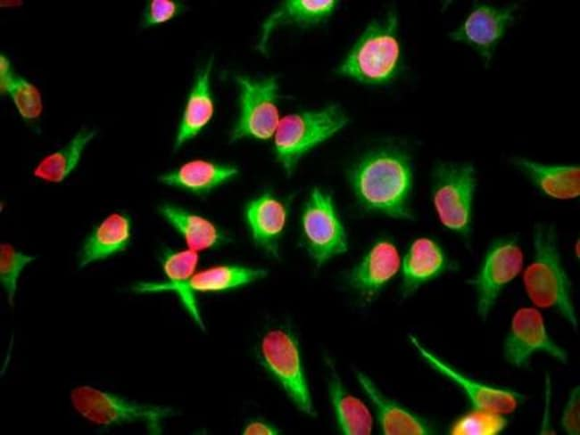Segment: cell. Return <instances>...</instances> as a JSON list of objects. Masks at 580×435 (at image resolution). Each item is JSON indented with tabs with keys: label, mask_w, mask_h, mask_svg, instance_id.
Listing matches in <instances>:
<instances>
[{
	"label": "cell",
	"mask_w": 580,
	"mask_h": 435,
	"mask_svg": "<svg viewBox=\"0 0 580 435\" xmlns=\"http://www.w3.org/2000/svg\"><path fill=\"white\" fill-rule=\"evenodd\" d=\"M130 217L114 211L102 219L84 240L78 257V266L83 268L125 250L131 240Z\"/></svg>",
	"instance_id": "cell-19"
},
{
	"label": "cell",
	"mask_w": 580,
	"mask_h": 435,
	"mask_svg": "<svg viewBox=\"0 0 580 435\" xmlns=\"http://www.w3.org/2000/svg\"><path fill=\"white\" fill-rule=\"evenodd\" d=\"M70 398L79 414L104 428L140 422L149 432L160 434L162 422L173 414L169 406L138 403L89 385L73 388Z\"/></svg>",
	"instance_id": "cell-7"
},
{
	"label": "cell",
	"mask_w": 580,
	"mask_h": 435,
	"mask_svg": "<svg viewBox=\"0 0 580 435\" xmlns=\"http://www.w3.org/2000/svg\"><path fill=\"white\" fill-rule=\"evenodd\" d=\"M0 90L12 99L22 119L37 120L43 112L42 95L39 89L23 77L13 72L10 60L0 56Z\"/></svg>",
	"instance_id": "cell-28"
},
{
	"label": "cell",
	"mask_w": 580,
	"mask_h": 435,
	"mask_svg": "<svg viewBox=\"0 0 580 435\" xmlns=\"http://www.w3.org/2000/svg\"><path fill=\"white\" fill-rule=\"evenodd\" d=\"M260 353L265 368L282 386L295 406L303 413L314 415L315 411L295 338L284 329L269 330L261 339Z\"/></svg>",
	"instance_id": "cell-9"
},
{
	"label": "cell",
	"mask_w": 580,
	"mask_h": 435,
	"mask_svg": "<svg viewBox=\"0 0 580 435\" xmlns=\"http://www.w3.org/2000/svg\"><path fill=\"white\" fill-rule=\"evenodd\" d=\"M244 217L255 244L277 256L278 239L287 219L286 206L272 194L264 193L247 203Z\"/></svg>",
	"instance_id": "cell-20"
},
{
	"label": "cell",
	"mask_w": 580,
	"mask_h": 435,
	"mask_svg": "<svg viewBox=\"0 0 580 435\" xmlns=\"http://www.w3.org/2000/svg\"><path fill=\"white\" fill-rule=\"evenodd\" d=\"M458 269V262L450 258L437 240L429 236L417 237L402 259L401 296L409 298L424 284Z\"/></svg>",
	"instance_id": "cell-14"
},
{
	"label": "cell",
	"mask_w": 580,
	"mask_h": 435,
	"mask_svg": "<svg viewBox=\"0 0 580 435\" xmlns=\"http://www.w3.org/2000/svg\"><path fill=\"white\" fill-rule=\"evenodd\" d=\"M351 182L367 210L396 220L415 219L411 157L399 144H385L366 155L352 170Z\"/></svg>",
	"instance_id": "cell-1"
},
{
	"label": "cell",
	"mask_w": 580,
	"mask_h": 435,
	"mask_svg": "<svg viewBox=\"0 0 580 435\" xmlns=\"http://www.w3.org/2000/svg\"><path fill=\"white\" fill-rule=\"evenodd\" d=\"M262 268L237 265H219L196 271L189 280L187 290L195 292H216L239 288L263 278Z\"/></svg>",
	"instance_id": "cell-27"
},
{
	"label": "cell",
	"mask_w": 580,
	"mask_h": 435,
	"mask_svg": "<svg viewBox=\"0 0 580 435\" xmlns=\"http://www.w3.org/2000/svg\"><path fill=\"white\" fill-rule=\"evenodd\" d=\"M356 377L375 409L381 433L385 435L435 433V428L429 422L386 397L367 374L357 372Z\"/></svg>",
	"instance_id": "cell-18"
},
{
	"label": "cell",
	"mask_w": 580,
	"mask_h": 435,
	"mask_svg": "<svg viewBox=\"0 0 580 435\" xmlns=\"http://www.w3.org/2000/svg\"><path fill=\"white\" fill-rule=\"evenodd\" d=\"M580 390L579 386L574 387L568 393L566 405L563 408L560 426L568 435L580 434Z\"/></svg>",
	"instance_id": "cell-32"
},
{
	"label": "cell",
	"mask_w": 580,
	"mask_h": 435,
	"mask_svg": "<svg viewBox=\"0 0 580 435\" xmlns=\"http://www.w3.org/2000/svg\"><path fill=\"white\" fill-rule=\"evenodd\" d=\"M96 131L84 127L62 148L43 157L35 166L32 175L42 181L58 184L65 180L77 168L87 144Z\"/></svg>",
	"instance_id": "cell-26"
},
{
	"label": "cell",
	"mask_w": 580,
	"mask_h": 435,
	"mask_svg": "<svg viewBox=\"0 0 580 435\" xmlns=\"http://www.w3.org/2000/svg\"><path fill=\"white\" fill-rule=\"evenodd\" d=\"M328 390L340 431L347 435L370 434L373 418L369 409L362 400L345 389L335 371L329 380Z\"/></svg>",
	"instance_id": "cell-25"
},
{
	"label": "cell",
	"mask_w": 580,
	"mask_h": 435,
	"mask_svg": "<svg viewBox=\"0 0 580 435\" xmlns=\"http://www.w3.org/2000/svg\"><path fill=\"white\" fill-rule=\"evenodd\" d=\"M184 10V5L174 0H151L147 3L142 15V27L150 28L165 23Z\"/></svg>",
	"instance_id": "cell-31"
},
{
	"label": "cell",
	"mask_w": 580,
	"mask_h": 435,
	"mask_svg": "<svg viewBox=\"0 0 580 435\" xmlns=\"http://www.w3.org/2000/svg\"><path fill=\"white\" fill-rule=\"evenodd\" d=\"M34 260L35 256L18 250L11 243L0 244V283L10 305L13 303L21 272Z\"/></svg>",
	"instance_id": "cell-30"
},
{
	"label": "cell",
	"mask_w": 580,
	"mask_h": 435,
	"mask_svg": "<svg viewBox=\"0 0 580 435\" xmlns=\"http://www.w3.org/2000/svg\"><path fill=\"white\" fill-rule=\"evenodd\" d=\"M159 212L183 238L187 248L195 251L217 248L226 240L216 224L195 212L170 203L161 205Z\"/></svg>",
	"instance_id": "cell-23"
},
{
	"label": "cell",
	"mask_w": 580,
	"mask_h": 435,
	"mask_svg": "<svg viewBox=\"0 0 580 435\" xmlns=\"http://www.w3.org/2000/svg\"><path fill=\"white\" fill-rule=\"evenodd\" d=\"M477 169L471 160H440L431 173V201L440 224L471 247Z\"/></svg>",
	"instance_id": "cell-3"
},
{
	"label": "cell",
	"mask_w": 580,
	"mask_h": 435,
	"mask_svg": "<svg viewBox=\"0 0 580 435\" xmlns=\"http://www.w3.org/2000/svg\"><path fill=\"white\" fill-rule=\"evenodd\" d=\"M532 247L531 260L521 273L526 297L534 307L556 313L577 332L573 283L562 258L557 226L549 221L534 223Z\"/></svg>",
	"instance_id": "cell-2"
},
{
	"label": "cell",
	"mask_w": 580,
	"mask_h": 435,
	"mask_svg": "<svg viewBox=\"0 0 580 435\" xmlns=\"http://www.w3.org/2000/svg\"><path fill=\"white\" fill-rule=\"evenodd\" d=\"M510 166L542 196L553 201H573L580 196L578 163H545L532 158L514 155Z\"/></svg>",
	"instance_id": "cell-15"
},
{
	"label": "cell",
	"mask_w": 580,
	"mask_h": 435,
	"mask_svg": "<svg viewBox=\"0 0 580 435\" xmlns=\"http://www.w3.org/2000/svg\"><path fill=\"white\" fill-rule=\"evenodd\" d=\"M336 6V1L334 0L286 1L272 12L262 23L259 49L265 52L269 35L276 27L281 24L300 26L317 24L327 18L334 12Z\"/></svg>",
	"instance_id": "cell-24"
},
{
	"label": "cell",
	"mask_w": 580,
	"mask_h": 435,
	"mask_svg": "<svg viewBox=\"0 0 580 435\" xmlns=\"http://www.w3.org/2000/svg\"><path fill=\"white\" fill-rule=\"evenodd\" d=\"M399 18L389 10L373 20L338 67L337 72L367 85H386L401 72L402 49Z\"/></svg>",
	"instance_id": "cell-4"
},
{
	"label": "cell",
	"mask_w": 580,
	"mask_h": 435,
	"mask_svg": "<svg viewBox=\"0 0 580 435\" xmlns=\"http://www.w3.org/2000/svg\"><path fill=\"white\" fill-rule=\"evenodd\" d=\"M409 340L420 357L434 371L448 380L462 392L470 407L490 410L508 415L517 411L525 402V395L518 390L475 379L438 357L416 336L410 334Z\"/></svg>",
	"instance_id": "cell-12"
},
{
	"label": "cell",
	"mask_w": 580,
	"mask_h": 435,
	"mask_svg": "<svg viewBox=\"0 0 580 435\" xmlns=\"http://www.w3.org/2000/svg\"><path fill=\"white\" fill-rule=\"evenodd\" d=\"M518 8L516 3L499 6L474 1L465 18L448 36L452 41L470 47L488 69L497 46L515 23Z\"/></svg>",
	"instance_id": "cell-8"
},
{
	"label": "cell",
	"mask_w": 580,
	"mask_h": 435,
	"mask_svg": "<svg viewBox=\"0 0 580 435\" xmlns=\"http://www.w3.org/2000/svg\"><path fill=\"white\" fill-rule=\"evenodd\" d=\"M347 122V116L336 104L280 119L274 135V148L285 171L291 174L305 152L334 135Z\"/></svg>",
	"instance_id": "cell-6"
},
{
	"label": "cell",
	"mask_w": 580,
	"mask_h": 435,
	"mask_svg": "<svg viewBox=\"0 0 580 435\" xmlns=\"http://www.w3.org/2000/svg\"><path fill=\"white\" fill-rule=\"evenodd\" d=\"M509 425L505 414L490 410L474 408L461 414L451 423L452 435H499Z\"/></svg>",
	"instance_id": "cell-29"
},
{
	"label": "cell",
	"mask_w": 580,
	"mask_h": 435,
	"mask_svg": "<svg viewBox=\"0 0 580 435\" xmlns=\"http://www.w3.org/2000/svg\"><path fill=\"white\" fill-rule=\"evenodd\" d=\"M236 167L195 159L159 176V181L194 194L202 195L228 181L237 174Z\"/></svg>",
	"instance_id": "cell-21"
},
{
	"label": "cell",
	"mask_w": 580,
	"mask_h": 435,
	"mask_svg": "<svg viewBox=\"0 0 580 435\" xmlns=\"http://www.w3.org/2000/svg\"><path fill=\"white\" fill-rule=\"evenodd\" d=\"M199 253L191 249L166 250L161 258L165 282H140L134 285L137 293H157L171 291L178 295L184 308L201 329L204 323L195 294L187 290V283L196 272Z\"/></svg>",
	"instance_id": "cell-16"
},
{
	"label": "cell",
	"mask_w": 580,
	"mask_h": 435,
	"mask_svg": "<svg viewBox=\"0 0 580 435\" xmlns=\"http://www.w3.org/2000/svg\"><path fill=\"white\" fill-rule=\"evenodd\" d=\"M401 263L396 243L389 237H380L351 271L349 283L363 297L371 300L399 273Z\"/></svg>",
	"instance_id": "cell-17"
},
{
	"label": "cell",
	"mask_w": 580,
	"mask_h": 435,
	"mask_svg": "<svg viewBox=\"0 0 580 435\" xmlns=\"http://www.w3.org/2000/svg\"><path fill=\"white\" fill-rule=\"evenodd\" d=\"M525 254L517 234L494 237L486 246L476 272L466 280L475 295L477 316L486 321L506 287L523 271Z\"/></svg>",
	"instance_id": "cell-5"
},
{
	"label": "cell",
	"mask_w": 580,
	"mask_h": 435,
	"mask_svg": "<svg viewBox=\"0 0 580 435\" xmlns=\"http://www.w3.org/2000/svg\"><path fill=\"white\" fill-rule=\"evenodd\" d=\"M307 250L318 267L344 253L348 243L345 230L329 194L315 188L301 217Z\"/></svg>",
	"instance_id": "cell-13"
},
{
	"label": "cell",
	"mask_w": 580,
	"mask_h": 435,
	"mask_svg": "<svg viewBox=\"0 0 580 435\" xmlns=\"http://www.w3.org/2000/svg\"><path fill=\"white\" fill-rule=\"evenodd\" d=\"M537 353L545 354L560 364L568 362L567 350L550 335L540 309L518 308L512 315L502 345L505 361L515 368H526Z\"/></svg>",
	"instance_id": "cell-11"
},
{
	"label": "cell",
	"mask_w": 580,
	"mask_h": 435,
	"mask_svg": "<svg viewBox=\"0 0 580 435\" xmlns=\"http://www.w3.org/2000/svg\"><path fill=\"white\" fill-rule=\"evenodd\" d=\"M211 67L212 61L210 60L196 75L177 130L175 150L195 137L212 119L214 101L210 89Z\"/></svg>",
	"instance_id": "cell-22"
},
{
	"label": "cell",
	"mask_w": 580,
	"mask_h": 435,
	"mask_svg": "<svg viewBox=\"0 0 580 435\" xmlns=\"http://www.w3.org/2000/svg\"><path fill=\"white\" fill-rule=\"evenodd\" d=\"M244 435H275L278 430L273 425L260 420L249 422L243 429Z\"/></svg>",
	"instance_id": "cell-33"
},
{
	"label": "cell",
	"mask_w": 580,
	"mask_h": 435,
	"mask_svg": "<svg viewBox=\"0 0 580 435\" xmlns=\"http://www.w3.org/2000/svg\"><path fill=\"white\" fill-rule=\"evenodd\" d=\"M240 111L231 131V141L242 138L268 140L274 136L279 123L278 81L276 77L255 80L237 76Z\"/></svg>",
	"instance_id": "cell-10"
}]
</instances>
